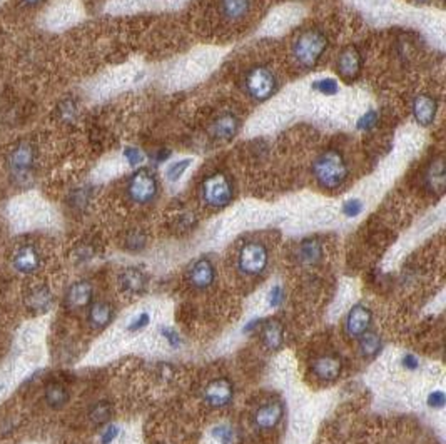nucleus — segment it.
I'll return each instance as SVG.
<instances>
[{
    "label": "nucleus",
    "instance_id": "ea45409f",
    "mask_svg": "<svg viewBox=\"0 0 446 444\" xmlns=\"http://www.w3.org/2000/svg\"><path fill=\"white\" fill-rule=\"evenodd\" d=\"M401 366H403L406 371H411V373H415V371L420 369V359H418L416 354L406 353V354H403V358H401Z\"/></svg>",
    "mask_w": 446,
    "mask_h": 444
},
{
    "label": "nucleus",
    "instance_id": "ddd939ff",
    "mask_svg": "<svg viewBox=\"0 0 446 444\" xmlns=\"http://www.w3.org/2000/svg\"><path fill=\"white\" fill-rule=\"evenodd\" d=\"M311 371L320 381H336L342 373V359L336 354H321L313 359Z\"/></svg>",
    "mask_w": 446,
    "mask_h": 444
},
{
    "label": "nucleus",
    "instance_id": "c03bdc74",
    "mask_svg": "<svg viewBox=\"0 0 446 444\" xmlns=\"http://www.w3.org/2000/svg\"><path fill=\"white\" fill-rule=\"evenodd\" d=\"M415 2H420V3H426V2H429V0H415Z\"/></svg>",
    "mask_w": 446,
    "mask_h": 444
},
{
    "label": "nucleus",
    "instance_id": "f8f14e48",
    "mask_svg": "<svg viewBox=\"0 0 446 444\" xmlns=\"http://www.w3.org/2000/svg\"><path fill=\"white\" fill-rule=\"evenodd\" d=\"M12 267H14L19 274L23 276H32L39 273L42 267V258L41 253L37 251V247L32 246V244H26V246L19 247L14 253V258H12Z\"/></svg>",
    "mask_w": 446,
    "mask_h": 444
},
{
    "label": "nucleus",
    "instance_id": "39448f33",
    "mask_svg": "<svg viewBox=\"0 0 446 444\" xmlns=\"http://www.w3.org/2000/svg\"><path fill=\"white\" fill-rule=\"evenodd\" d=\"M37 161V151L32 142H19L7 157V169L17 184H27L32 179Z\"/></svg>",
    "mask_w": 446,
    "mask_h": 444
},
{
    "label": "nucleus",
    "instance_id": "6e6552de",
    "mask_svg": "<svg viewBox=\"0 0 446 444\" xmlns=\"http://www.w3.org/2000/svg\"><path fill=\"white\" fill-rule=\"evenodd\" d=\"M363 72V55L356 46H346L336 59V74L341 81L351 84Z\"/></svg>",
    "mask_w": 446,
    "mask_h": 444
},
{
    "label": "nucleus",
    "instance_id": "cd10ccee",
    "mask_svg": "<svg viewBox=\"0 0 446 444\" xmlns=\"http://www.w3.org/2000/svg\"><path fill=\"white\" fill-rule=\"evenodd\" d=\"M311 89L318 94L326 95V97H331L340 92V82L333 77H320L311 84Z\"/></svg>",
    "mask_w": 446,
    "mask_h": 444
},
{
    "label": "nucleus",
    "instance_id": "e433bc0d",
    "mask_svg": "<svg viewBox=\"0 0 446 444\" xmlns=\"http://www.w3.org/2000/svg\"><path fill=\"white\" fill-rule=\"evenodd\" d=\"M149 324H151V316L147 313H141L137 318H134L133 321H130L129 326H127V331H129V333H139V331L146 329Z\"/></svg>",
    "mask_w": 446,
    "mask_h": 444
},
{
    "label": "nucleus",
    "instance_id": "37998d69",
    "mask_svg": "<svg viewBox=\"0 0 446 444\" xmlns=\"http://www.w3.org/2000/svg\"><path fill=\"white\" fill-rule=\"evenodd\" d=\"M21 2L27 7H35V6H39V3H42L43 0H21Z\"/></svg>",
    "mask_w": 446,
    "mask_h": 444
},
{
    "label": "nucleus",
    "instance_id": "58836bf2",
    "mask_svg": "<svg viewBox=\"0 0 446 444\" xmlns=\"http://www.w3.org/2000/svg\"><path fill=\"white\" fill-rule=\"evenodd\" d=\"M121 434V427L115 424H107L106 429L101 433V444H113Z\"/></svg>",
    "mask_w": 446,
    "mask_h": 444
},
{
    "label": "nucleus",
    "instance_id": "423d86ee",
    "mask_svg": "<svg viewBox=\"0 0 446 444\" xmlns=\"http://www.w3.org/2000/svg\"><path fill=\"white\" fill-rule=\"evenodd\" d=\"M278 79L266 66H254L244 77V90L254 102H266L276 94Z\"/></svg>",
    "mask_w": 446,
    "mask_h": 444
},
{
    "label": "nucleus",
    "instance_id": "9b49d317",
    "mask_svg": "<svg viewBox=\"0 0 446 444\" xmlns=\"http://www.w3.org/2000/svg\"><path fill=\"white\" fill-rule=\"evenodd\" d=\"M373 322V313L365 304H354L345 319V333L348 338L358 339L369 331Z\"/></svg>",
    "mask_w": 446,
    "mask_h": 444
},
{
    "label": "nucleus",
    "instance_id": "5701e85b",
    "mask_svg": "<svg viewBox=\"0 0 446 444\" xmlns=\"http://www.w3.org/2000/svg\"><path fill=\"white\" fill-rule=\"evenodd\" d=\"M54 304V296L50 293V289L47 286H37L27 294L26 306L27 309L32 311L35 314H43L47 311H50Z\"/></svg>",
    "mask_w": 446,
    "mask_h": 444
},
{
    "label": "nucleus",
    "instance_id": "dca6fc26",
    "mask_svg": "<svg viewBox=\"0 0 446 444\" xmlns=\"http://www.w3.org/2000/svg\"><path fill=\"white\" fill-rule=\"evenodd\" d=\"M94 302V286L89 281L70 284L66 293V306L70 311H81Z\"/></svg>",
    "mask_w": 446,
    "mask_h": 444
},
{
    "label": "nucleus",
    "instance_id": "a211bd4d",
    "mask_svg": "<svg viewBox=\"0 0 446 444\" xmlns=\"http://www.w3.org/2000/svg\"><path fill=\"white\" fill-rule=\"evenodd\" d=\"M119 287L122 293L130 296H139L147 289V276L139 267H126L121 274H119Z\"/></svg>",
    "mask_w": 446,
    "mask_h": 444
},
{
    "label": "nucleus",
    "instance_id": "f704fd0d",
    "mask_svg": "<svg viewBox=\"0 0 446 444\" xmlns=\"http://www.w3.org/2000/svg\"><path fill=\"white\" fill-rule=\"evenodd\" d=\"M365 209V204L361 199H348L345 204H342L341 212L346 215V218H358Z\"/></svg>",
    "mask_w": 446,
    "mask_h": 444
},
{
    "label": "nucleus",
    "instance_id": "0eeeda50",
    "mask_svg": "<svg viewBox=\"0 0 446 444\" xmlns=\"http://www.w3.org/2000/svg\"><path fill=\"white\" fill-rule=\"evenodd\" d=\"M127 197L134 204L146 206L157 197L159 181L153 171L147 167H139L127 181Z\"/></svg>",
    "mask_w": 446,
    "mask_h": 444
},
{
    "label": "nucleus",
    "instance_id": "a18cd8bd",
    "mask_svg": "<svg viewBox=\"0 0 446 444\" xmlns=\"http://www.w3.org/2000/svg\"><path fill=\"white\" fill-rule=\"evenodd\" d=\"M0 391H2V386H0Z\"/></svg>",
    "mask_w": 446,
    "mask_h": 444
},
{
    "label": "nucleus",
    "instance_id": "a19ab883",
    "mask_svg": "<svg viewBox=\"0 0 446 444\" xmlns=\"http://www.w3.org/2000/svg\"><path fill=\"white\" fill-rule=\"evenodd\" d=\"M256 327H260V319H253V321H249L248 324L244 326V329H242V333H253Z\"/></svg>",
    "mask_w": 446,
    "mask_h": 444
},
{
    "label": "nucleus",
    "instance_id": "a878e982",
    "mask_svg": "<svg viewBox=\"0 0 446 444\" xmlns=\"http://www.w3.org/2000/svg\"><path fill=\"white\" fill-rule=\"evenodd\" d=\"M43 399L49 404V407L52 409H62L67 403H69L70 394L67 391V387L61 383H50L46 386L43 391Z\"/></svg>",
    "mask_w": 446,
    "mask_h": 444
},
{
    "label": "nucleus",
    "instance_id": "4be33fe9",
    "mask_svg": "<svg viewBox=\"0 0 446 444\" xmlns=\"http://www.w3.org/2000/svg\"><path fill=\"white\" fill-rule=\"evenodd\" d=\"M446 184V169L445 161L441 157H436L435 161L429 162L428 169L425 172V186L428 187L429 192L441 195L445 191Z\"/></svg>",
    "mask_w": 446,
    "mask_h": 444
},
{
    "label": "nucleus",
    "instance_id": "9d476101",
    "mask_svg": "<svg viewBox=\"0 0 446 444\" xmlns=\"http://www.w3.org/2000/svg\"><path fill=\"white\" fill-rule=\"evenodd\" d=\"M187 282L197 291H208L216 282V267L209 258H199L187 269Z\"/></svg>",
    "mask_w": 446,
    "mask_h": 444
},
{
    "label": "nucleus",
    "instance_id": "4c0bfd02",
    "mask_svg": "<svg viewBox=\"0 0 446 444\" xmlns=\"http://www.w3.org/2000/svg\"><path fill=\"white\" fill-rule=\"evenodd\" d=\"M159 331H161V334L164 336L167 344H169L171 347H181L182 346V338L179 336V333L176 329H173V327L162 326Z\"/></svg>",
    "mask_w": 446,
    "mask_h": 444
},
{
    "label": "nucleus",
    "instance_id": "c9c22d12",
    "mask_svg": "<svg viewBox=\"0 0 446 444\" xmlns=\"http://www.w3.org/2000/svg\"><path fill=\"white\" fill-rule=\"evenodd\" d=\"M426 403H428V406L432 407V409H443L445 404H446L445 391H441V389L432 391V393L428 394V399H426Z\"/></svg>",
    "mask_w": 446,
    "mask_h": 444
},
{
    "label": "nucleus",
    "instance_id": "412c9836",
    "mask_svg": "<svg viewBox=\"0 0 446 444\" xmlns=\"http://www.w3.org/2000/svg\"><path fill=\"white\" fill-rule=\"evenodd\" d=\"M261 342L268 351L281 349L284 344V326L278 319H269L261 326Z\"/></svg>",
    "mask_w": 446,
    "mask_h": 444
},
{
    "label": "nucleus",
    "instance_id": "6ab92c4d",
    "mask_svg": "<svg viewBox=\"0 0 446 444\" xmlns=\"http://www.w3.org/2000/svg\"><path fill=\"white\" fill-rule=\"evenodd\" d=\"M296 258L301 266H306V267L318 266V264L322 261V258H324L322 242L318 238L302 239L300 246H298Z\"/></svg>",
    "mask_w": 446,
    "mask_h": 444
},
{
    "label": "nucleus",
    "instance_id": "bb28decb",
    "mask_svg": "<svg viewBox=\"0 0 446 444\" xmlns=\"http://www.w3.org/2000/svg\"><path fill=\"white\" fill-rule=\"evenodd\" d=\"M113 414V404L109 401H99L93 404V407L89 409V421L93 423L94 426H104V424H109Z\"/></svg>",
    "mask_w": 446,
    "mask_h": 444
},
{
    "label": "nucleus",
    "instance_id": "7ed1b4c3",
    "mask_svg": "<svg viewBox=\"0 0 446 444\" xmlns=\"http://www.w3.org/2000/svg\"><path fill=\"white\" fill-rule=\"evenodd\" d=\"M199 195H201L202 204L211 209H224L234 199L233 181L224 171L211 172L201 182Z\"/></svg>",
    "mask_w": 446,
    "mask_h": 444
},
{
    "label": "nucleus",
    "instance_id": "20e7f679",
    "mask_svg": "<svg viewBox=\"0 0 446 444\" xmlns=\"http://www.w3.org/2000/svg\"><path fill=\"white\" fill-rule=\"evenodd\" d=\"M237 271L246 278H258L268 269L269 249L264 242L249 241L242 244L237 253Z\"/></svg>",
    "mask_w": 446,
    "mask_h": 444
},
{
    "label": "nucleus",
    "instance_id": "2f4dec72",
    "mask_svg": "<svg viewBox=\"0 0 446 444\" xmlns=\"http://www.w3.org/2000/svg\"><path fill=\"white\" fill-rule=\"evenodd\" d=\"M146 242H147L146 235H144V233H141V231H133V233L127 234V238H126V247L129 251H134V253L144 249Z\"/></svg>",
    "mask_w": 446,
    "mask_h": 444
},
{
    "label": "nucleus",
    "instance_id": "393cba45",
    "mask_svg": "<svg viewBox=\"0 0 446 444\" xmlns=\"http://www.w3.org/2000/svg\"><path fill=\"white\" fill-rule=\"evenodd\" d=\"M383 349V339L374 331H366L363 336L358 338V351L365 359H373Z\"/></svg>",
    "mask_w": 446,
    "mask_h": 444
},
{
    "label": "nucleus",
    "instance_id": "f3484780",
    "mask_svg": "<svg viewBox=\"0 0 446 444\" xmlns=\"http://www.w3.org/2000/svg\"><path fill=\"white\" fill-rule=\"evenodd\" d=\"M413 117L420 127H429L438 114V101L429 94H418L411 104Z\"/></svg>",
    "mask_w": 446,
    "mask_h": 444
},
{
    "label": "nucleus",
    "instance_id": "c85d7f7f",
    "mask_svg": "<svg viewBox=\"0 0 446 444\" xmlns=\"http://www.w3.org/2000/svg\"><path fill=\"white\" fill-rule=\"evenodd\" d=\"M193 166V159H181V161H176L171 164L166 171V177L169 182H177L179 179L184 175V172Z\"/></svg>",
    "mask_w": 446,
    "mask_h": 444
},
{
    "label": "nucleus",
    "instance_id": "7c9ffc66",
    "mask_svg": "<svg viewBox=\"0 0 446 444\" xmlns=\"http://www.w3.org/2000/svg\"><path fill=\"white\" fill-rule=\"evenodd\" d=\"M378 124H380V114H378L376 110L369 109L368 112H365L360 119H358L356 129L361 132H369L373 131Z\"/></svg>",
    "mask_w": 446,
    "mask_h": 444
},
{
    "label": "nucleus",
    "instance_id": "c756f323",
    "mask_svg": "<svg viewBox=\"0 0 446 444\" xmlns=\"http://www.w3.org/2000/svg\"><path fill=\"white\" fill-rule=\"evenodd\" d=\"M214 439L219 444H234L236 443V429L229 424H219L213 429Z\"/></svg>",
    "mask_w": 446,
    "mask_h": 444
},
{
    "label": "nucleus",
    "instance_id": "473e14b6",
    "mask_svg": "<svg viewBox=\"0 0 446 444\" xmlns=\"http://www.w3.org/2000/svg\"><path fill=\"white\" fill-rule=\"evenodd\" d=\"M122 155H124V159L127 161V164H129V166H133V167H139L141 164H144V161H146L144 152L139 149V147H134V146L126 147L124 152H122Z\"/></svg>",
    "mask_w": 446,
    "mask_h": 444
},
{
    "label": "nucleus",
    "instance_id": "b1692460",
    "mask_svg": "<svg viewBox=\"0 0 446 444\" xmlns=\"http://www.w3.org/2000/svg\"><path fill=\"white\" fill-rule=\"evenodd\" d=\"M219 10L228 22H239L249 14L251 0H219Z\"/></svg>",
    "mask_w": 446,
    "mask_h": 444
},
{
    "label": "nucleus",
    "instance_id": "f03ea898",
    "mask_svg": "<svg viewBox=\"0 0 446 444\" xmlns=\"http://www.w3.org/2000/svg\"><path fill=\"white\" fill-rule=\"evenodd\" d=\"M329 41L328 35L321 29L314 27L301 32L296 39H294L293 46H291V54H293L294 62L301 67V69H314L320 64V61L328 49Z\"/></svg>",
    "mask_w": 446,
    "mask_h": 444
},
{
    "label": "nucleus",
    "instance_id": "4468645a",
    "mask_svg": "<svg viewBox=\"0 0 446 444\" xmlns=\"http://www.w3.org/2000/svg\"><path fill=\"white\" fill-rule=\"evenodd\" d=\"M239 127H241V122H239L236 114H233V112H222L211 124L209 131L214 141L229 142L236 137Z\"/></svg>",
    "mask_w": 446,
    "mask_h": 444
},
{
    "label": "nucleus",
    "instance_id": "1a4fd4ad",
    "mask_svg": "<svg viewBox=\"0 0 446 444\" xmlns=\"http://www.w3.org/2000/svg\"><path fill=\"white\" fill-rule=\"evenodd\" d=\"M202 399L213 409L228 407L234 399V384L228 378H216L206 384Z\"/></svg>",
    "mask_w": 446,
    "mask_h": 444
},
{
    "label": "nucleus",
    "instance_id": "aec40b11",
    "mask_svg": "<svg viewBox=\"0 0 446 444\" xmlns=\"http://www.w3.org/2000/svg\"><path fill=\"white\" fill-rule=\"evenodd\" d=\"M114 306L107 301H95L87 311V322L95 331H102L114 321Z\"/></svg>",
    "mask_w": 446,
    "mask_h": 444
},
{
    "label": "nucleus",
    "instance_id": "f257e3e1",
    "mask_svg": "<svg viewBox=\"0 0 446 444\" xmlns=\"http://www.w3.org/2000/svg\"><path fill=\"white\" fill-rule=\"evenodd\" d=\"M313 175L318 186L326 191H336L348 181L349 166L345 154L338 149H326L313 162Z\"/></svg>",
    "mask_w": 446,
    "mask_h": 444
},
{
    "label": "nucleus",
    "instance_id": "2eb2a0df",
    "mask_svg": "<svg viewBox=\"0 0 446 444\" xmlns=\"http://www.w3.org/2000/svg\"><path fill=\"white\" fill-rule=\"evenodd\" d=\"M284 416V407L281 403H266L262 406L258 407L253 414V424L256 426V429L269 431L274 429L282 421Z\"/></svg>",
    "mask_w": 446,
    "mask_h": 444
},
{
    "label": "nucleus",
    "instance_id": "79ce46f5",
    "mask_svg": "<svg viewBox=\"0 0 446 444\" xmlns=\"http://www.w3.org/2000/svg\"><path fill=\"white\" fill-rule=\"evenodd\" d=\"M169 154L171 152L169 151H166V149H162L161 152H159L157 154V162H162V161H166L167 157H169Z\"/></svg>",
    "mask_w": 446,
    "mask_h": 444
},
{
    "label": "nucleus",
    "instance_id": "72a5a7b5",
    "mask_svg": "<svg viewBox=\"0 0 446 444\" xmlns=\"http://www.w3.org/2000/svg\"><path fill=\"white\" fill-rule=\"evenodd\" d=\"M284 301H286V293L284 289H282L281 284H276V286L271 287L268 294L269 307H273V309H280L282 304H284Z\"/></svg>",
    "mask_w": 446,
    "mask_h": 444
}]
</instances>
